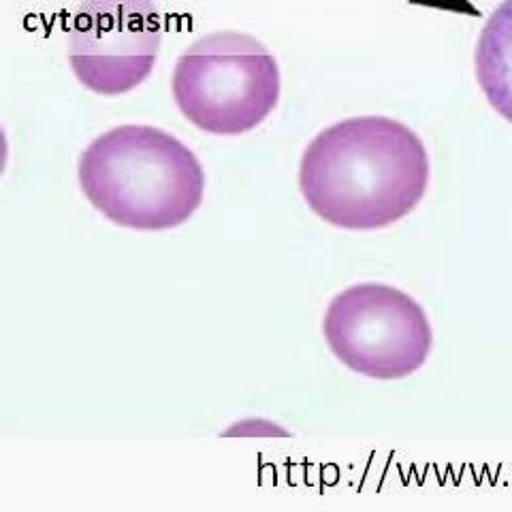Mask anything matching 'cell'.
Returning a JSON list of instances; mask_svg holds the SVG:
<instances>
[{
  "instance_id": "cell-1",
  "label": "cell",
  "mask_w": 512,
  "mask_h": 512,
  "mask_svg": "<svg viewBox=\"0 0 512 512\" xmlns=\"http://www.w3.org/2000/svg\"><path fill=\"white\" fill-rule=\"evenodd\" d=\"M429 154L410 126L357 116L320 131L299 163L310 210L346 231H378L416 210L429 186Z\"/></svg>"
},
{
  "instance_id": "cell-2",
  "label": "cell",
  "mask_w": 512,
  "mask_h": 512,
  "mask_svg": "<svg viewBox=\"0 0 512 512\" xmlns=\"http://www.w3.org/2000/svg\"><path fill=\"white\" fill-rule=\"evenodd\" d=\"M77 180L96 212L133 231H169L203 203L205 171L186 143L148 124H122L79 156Z\"/></svg>"
},
{
  "instance_id": "cell-3",
  "label": "cell",
  "mask_w": 512,
  "mask_h": 512,
  "mask_svg": "<svg viewBox=\"0 0 512 512\" xmlns=\"http://www.w3.org/2000/svg\"><path fill=\"white\" fill-rule=\"evenodd\" d=\"M173 101L199 131L237 137L261 126L280 103L278 60L246 32L218 30L190 43L175 62Z\"/></svg>"
},
{
  "instance_id": "cell-4",
  "label": "cell",
  "mask_w": 512,
  "mask_h": 512,
  "mask_svg": "<svg viewBox=\"0 0 512 512\" xmlns=\"http://www.w3.org/2000/svg\"><path fill=\"white\" fill-rule=\"evenodd\" d=\"M323 335L335 359L374 380L419 372L434 348L421 303L382 282H361L335 295L323 318Z\"/></svg>"
},
{
  "instance_id": "cell-5",
  "label": "cell",
  "mask_w": 512,
  "mask_h": 512,
  "mask_svg": "<svg viewBox=\"0 0 512 512\" xmlns=\"http://www.w3.org/2000/svg\"><path fill=\"white\" fill-rule=\"evenodd\" d=\"M163 30L156 0H82L67 35L71 71L94 94L131 92L150 77Z\"/></svg>"
},
{
  "instance_id": "cell-6",
  "label": "cell",
  "mask_w": 512,
  "mask_h": 512,
  "mask_svg": "<svg viewBox=\"0 0 512 512\" xmlns=\"http://www.w3.org/2000/svg\"><path fill=\"white\" fill-rule=\"evenodd\" d=\"M474 69L487 103L512 124V0L495 7L480 30Z\"/></svg>"
}]
</instances>
